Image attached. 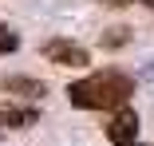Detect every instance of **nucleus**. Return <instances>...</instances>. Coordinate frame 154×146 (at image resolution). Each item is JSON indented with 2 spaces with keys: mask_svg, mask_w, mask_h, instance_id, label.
<instances>
[{
  "mask_svg": "<svg viewBox=\"0 0 154 146\" xmlns=\"http://www.w3.org/2000/svg\"><path fill=\"white\" fill-rule=\"evenodd\" d=\"M107 138L115 146H134V138H138V114L131 107H119L111 114V123H107Z\"/></svg>",
  "mask_w": 154,
  "mask_h": 146,
  "instance_id": "7ed1b4c3",
  "label": "nucleus"
},
{
  "mask_svg": "<svg viewBox=\"0 0 154 146\" xmlns=\"http://www.w3.org/2000/svg\"><path fill=\"white\" fill-rule=\"evenodd\" d=\"M138 4H146V8H154V0H138Z\"/></svg>",
  "mask_w": 154,
  "mask_h": 146,
  "instance_id": "1a4fd4ad",
  "label": "nucleus"
},
{
  "mask_svg": "<svg viewBox=\"0 0 154 146\" xmlns=\"http://www.w3.org/2000/svg\"><path fill=\"white\" fill-rule=\"evenodd\" d=\"M4 91H8V95H24V99H44L48 87H44L40 79H28V75H8V79H4Z\"/></svg>",
  "mask_w": 154,
  "mask_h": 146,
  "instance_id": "39448f33",
  "label": "nucleus"
},
{
  "mask_svg": "<svg viewBox=\"0 0 154 146\" xmlns=\"http://www.w3.org/2000/svg\"><path fill=\"white\" fill-rule=\"evenodd\" d=\"M131 36H127V28H111V32L103 36V47H122Z\"/></svg>",
  "mask_w": 154,
  "mask_h": 146,
  "instance_id": "0eeeda50",
  "label": "nucleus"
},
{
  "mask_svg": "<svg viewBox=\"0 0 154 146\" xmlns=\"http://www.w3.org/2000/svg\"><path fill=\"white\" fill-rule=\"evenodd\" d=\"M103 4H111V8H122V4H131V0H103Z\"/></svg>",
  "mask_w": 154,
  "mask_h": 146,
  "instance_id": "6e6552de",
  "label": "nucleus"
},
{
  "mask_svg": "<svg viewBox=\"0 0 154 146\" xmlns=\"http://www.w3.org/2000/svg\"><path fill=\"white\" fill-rule=\"evenodd\" d=\"M131 95H134V79L122 71H95L67 87L71 107H83V111H119L127 107Z\"/></svg>",
  "mask_w": 154,
  "mask_h": 146,
  "instance_id": "f257e3e1",
  "label": "nucleus"
},
{
  "mask_svg": "<svg viewBox=\"0 0 154 146\" xmlns=\"http://www.w3.org/2000/svg\"><path fill=\"white\" fill-rule=\"evenodd\" d=\"M44 59L55 67H87L91 63V51L75 40H48L44 44Z\"/></svg>",
  "mask_w": 154,
  "mask_h": 146,
  "instance_id": "f03ea898",
  "label": "nucleus"
},
{
  "mask_svg": "<svg viewBox=\"0 0 154 146\" xmlns=\"http://www.w3.org/2000/svg\"><path fill=\"white\" fill-rule=\"evenodd\" d=\"M40 119V111L36 107H16V103H0V123L4 126H16V130H24V126H32Z\"/></svg>",
  "mask_w": 154,
  "mask_h": 146,
  "instance_id": "20e7f679",
  "label": "nucleus"
},
{
  "mask_svg": "<svg viewBox=\"0 0 154 146\" xmlns=\"http://www.w3.org/2000/svg\"><path fill=\"white\" fill-rule=\"evenodd\" d=\"M16 47H20V36L12 32L8 24H0V55H12Z\"/></svg>",
  "mask_w": 154,
  "mask_h": 146,
  "instance_id": "423d86ee",
  "label": "nucleus"
}]
</instances>
